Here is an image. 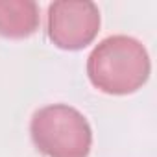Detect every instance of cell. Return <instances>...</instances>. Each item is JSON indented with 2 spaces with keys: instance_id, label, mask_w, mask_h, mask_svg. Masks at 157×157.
<instances>
[{
  "instance_id": "277c9868",
  "label": "cell",
  "mask_w": 157,
  "mask_h": 157,
  "mask_svg": "<svg viewBox=\"0 0 157 157\" xmlns=\"http://www.w3.org/2000/svg\"><path fill=\"white\" fill-rule=\"evenodd\" d=\"M39 28V6L33 0H0V35L24 39Z\"/></svg>"
},
{
  "instance_id": "7a4b0ae2",
  "label": "cell",
  "mask_w": 157,
  "mask_h": 157,
  "mask_svg": "<svg viewBox=\"0 0 157 157\" xmlns=\"http://www.w3.org/2000/svg\"><path fill=\"white\" fill-rule=\"evenodd\" d=\"M30 133L35 148L46 157H87L93 146V129L87 118L67 104L37 109Z\"/></svg>"
},
{
  "instance_id": "6da1fadb",
  "label": "cell",
  "mask_w": 157,
  "mask_h": 157,
  "mask_svg": "<svg viewBox=\"0 0 157 157\" xmlns=\"http://www.w3.org/2000/svg\"><path fill=\"white\" fill-rule=\"evenodd\" d=\"M150 56L140 41L129 35H109L87 59L91 83L107 94H131L150 76Z\"/></svg>"
},
{
  "instance_id": "3957f363",
  "label": "cell",
  "mask_w": 157,
  "mask_h": 157,
  "mask_svg": "<svg viewBox=\"0 0 157 157\" xmlns=\"http://www.w3.org/2000/svg\"><path fill=\"white\" fill-rule=\"evenodd\" d=\"M50 41L63 50H80L100 30V10L91 0H57L48 6Z\"/></svg>"
}]
</instances>
